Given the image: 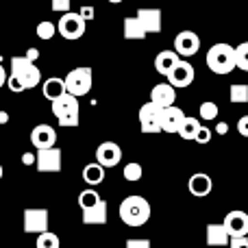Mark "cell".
<instances>
[{
	"mask_svg": "<svg viewBox=\"0 0 248 248\" xmlns=\"http://www.w3.org/2000/svg\"><path fill=\"white\" fill-rule=\"evenodd\" d=\"M205 240H207V246H227L231 237H229V233H227V229H224V224L211 222V224H207V235H205Z\"/></svg>",
	"mask_w": 248,
	"mask_h": 248,
	"instance_id": "cell-20",
	"label": "cell"
},
{
	"mask_svg": "<svg viewBox=\"0 0 248 248\" xmlns=\"http://www.w3.org/2000/svg\"><path fill=\"white\" fill-rule=\"evenodd\" d=\"M120 220L126 227H144L150 220V202L144 196H126L120 202Z\"/></svg>",
	"mask_w": 248,
	"mask_h": 248,
	"instance_id": "cell-1",
	"label": "cell"
},
{
	"mask_svg": "<svg viewBox=\"0 0 248 248\" xmlns=\"http://www.w3.org/2000/svg\"><path fill=\"white\" fill-rule=\"evenodd\" d=\"M179 61H181V57L176 50H161L155 57V70H157L159 74H163V77H168Z\"/></svg>",
	"mask_w": 248,
	"mask_h": 248,
	"instance_id": "cell-19",
	"label": "cell"
},
{
	"mask_svg": "<svg viewBox=\"0 0 248 248\" xmlns=\"http://www.w3.org/2000/svg\"><path fill=\"white\" fill-rule=\"evenodd\" d=\"M42 92H44V98L52 103V100H57L59 96L65 94V81H63V78H59V77L46 78V81H44Z\"/></svg>",
	"mask_w": 248,
	"mask_h": 248,
	"instance_id": "cell-21",
	"label": "cell"
},
{
	"mask_svg": "<svg viewBox=\"0 0 248 248\" xmlns=\"http://www.w3.org/2000/svg\"><path fill=\"white\" fill-rule=\"evenodd\" d=\"M37 170L39 172H61V148L52 146L46 150H37Z\"/></svg>",
	"mask_w": 248,
	"mask_h": 248,
	"instance_id": "cell-14",
	"label": "cell"
},
{
	"mask_svg": "<svg viewBox=\"0 0 248 248\" xmlns=\"http://www.w3.org/2000/svg\"><path fill=\"white\" fill-rule=\"evenodd\" d=\"M194 141H196V144H201V146H205V144H209V141H211V131L205 126V124H201V128H198Z\"/></svg>",
	"mask_w": 248,
	"mask_h": 248,
	"instance_id": "cell-33",
	"label": "cell"
},
{
	"mask_svg": "<svg viewBox=\"0 0 248 248\" xmlns=\"http://www.w3.org/2000/svg\"><path fill=\"white\" fill-rule=\"evenodd\" d=\"M187 189H189V194H192V196L205 198L207 194H211V189H214V181H211V176L205 174V172H196V174L189 176Z\"/></svg>",
	"mask_w": 248,
	"mask_h": 248,
	"instance_id": "cell-16",
	"label": "cell"
},
{
	"mask_svg": "<svg viewBox=\"0 0 248 248\" xmlns=\"http://www.w3.org/2000/svg\"><path fill=\"white\" fill-rule=\"evenodd\" d=\"M55 31H57V26L52 24V22L44 20V22H39L37 24V37L44 39V42H48V39L55 37Z\"/></svg>",
	"mask_w": 248,
	"mask_h": 248,
	"instance_id": "cell-30",
	"label": "cell"
},
{
	"mask_svg": "<svg viewBox=\"0 0 248 248\" xmlns=\"http://www.w3.org/2000/svg\"><path fill=\"white\" fill-rule=\"evenodd\" d=\"M237 133H240L242 137H248V116H242L240 120H237Z\"/></svg>",
	"mask_w": 248,
	"mask_h": 248,
	"instance_id": "cell-38",
	"label": "cell"
},
{
	"mask_svg": "<svg viewBox=\"0 0 248 248\" xmlns=\"http://www.w3.org/2000/svg\"><path fill=\"white\" fill-rule=\"evenodd\" d=\"M122 161V148L116 141H103V144L96 148V163L107 170V168H116Z\"/></svg>",
	"mask_w": 248,
	"mask_h": 248,
	"instance_id": "cell-11",
	"label": "cell"
},
{
	"mask_svg": "<svg viewBox=\"0 0 248 248\" xmlns=\"http://www.w3.org/2000/svg\"><path fill=\"white\" fill-rule=\"evenodd\" d=\"M48 209L44 207H31V209H24V233L29 235H39V233L48 231Z\"/></svg>",
	"mask_w": 248,
	"mask_h": 248,
	"instance_id": "cell-7",
	"label": "cell"
},
{
	"mask_svg": "<svg viewBox=\"0 0 248 248\" xmlns=\"http://www.w3.org/2000/svg\"><path fill=\"white\" fill-rule=\"evenodd\" d=\"M7 87H9V90L13 92V94H22V92L26 90V87H24V83H22V81H20V78H17V77H13V74H11V77L7 78Z\"/></svg>",
	"mask_w": 248,
	"mask_h": 248,
	"instance_id": "cell-35",
	"label": "cell"
},
{
	"mask_svg": "<svg viewBox=\"0 0 248 248\" xmlns=\"http://www.w3.org/2000/svg\"><path fill=\"white\" fill-rule=\"evenodd\" d=\"M176 100V90L170 85V83H159L150 90V103H155L157 107L166 109V107H172Z\"/></svg>",
	"mask_w": 248,
	"mask_h": 248,
	"instance_id": "cell-15",
	"label": "cell"
},
{
	"mask_svg": "<svg viewBox=\"0 0 248 248\" xmlns=\"http://www.w3.org/2000/svg\"><path fill=\"white\" fill-rule=\"evenodd\" d=\"M124 248H150V240H141V237H131V240H126Z\"/></svg>",
	"mask_w": 248,
	"mask_h": 248,
	"instance_id": "cell-36",
	"label": "cell"
},
{
	"mask_svg": "<svg viewBox=\"0 0 248 248\" xmlns=\"http://www.w3.org/2000/svg\"><path fill=\"white\" fill-rule=\"evenodd\" d=\"M11 74L24 83L26 90H29V87H37L39 81H42V72H39V68L33 63V61L26 59L24 55L13 57L11 59Z\"/></svg>",
	"mask_w": 248,
	"mask_h": 248,
	"instance_id": "cell-5",
	"label": "cell"
},
{
	"mask_svg": "<svg viewBox=\"0 0 248 248\" xmlns=\"http://www.w3.org/2000/svg\"><path fill=\"white\" fill-rule=\"evenodd\" d=\"M100 201H103V198H100V194L96 192V189H83V192L78 194V207H81V211L92 209V207L98 205Z\"/></svg>",
	"mask_w": 248,
	"mask_h": 248,
	"instance_id": "cell-27",
	"label": "cell"
},
{
	"mask_svg": "<svg viewBox=\"0 0 248 248\" xmlns=\"http://www.w3.org/2000/svg\"><path fill=\"white\" fill-rule=\"evenodd\" d=\"M185 120V113L181 107H166L161 111V131L163 133H179L181 122Z\"/></svg>",
	"mask_w": 248,
	"mask_h": 248,
	"instance_id": "cell-17",
	"label": "cell"
},
{
	"mask_svg": "<svg viewBox=\"0 0 248 248\" xmlns=\"http://www.w3.org/2000/svg\"><path fill=\"white\" fill-rule=\"evenodd\" d=\"M141 172H144V170H141L140 163L131 161V163H126V166H124V179L131 181V183H135V181L141 179Z\"/></svg>",
	"mask_w": 248,
	"mask_h": 248,
	"instance_id": "cell-32",
	"label": "cell"
},
{
	"mask_svg": "<svg viewBox=\"0 0 248 248\" xmlns=\"http://www.w3.org/2000/svg\"><path fill=\"white\" fill-rule=\"evenodd\" d=\"M22 161H24V166H33V163L37 161V157H35V155H31V153H26L24 157H22Z\"/></svg>",
	"mask_w": 248,
	"mask_h": 248,
	"instance_id": "cell-41",
	"label": "cell"
},
{
	"mask_svg": "<svg viewBox=\"0 0 248 248\" xmlns=\"http://www.w3.org/2000/svg\"><path fill=\"white\" fill-rule=\"evenodd\" d=\"M174 50L179 57H194L201 50V37L194 31H181L174 37Z\"/></svg>",
	"mask_w": 248,
	"mask_h": 248,
	"instance_id": "cell-12",
	"label": "cell"
},
{
	"mask_svg": "<svg viewBox=\"0 0 248 248\" xmlns=\"http://www.w3.org/2000/svg\"><path fill=\"white\" fill-rule=\"evenodd\" d=\"M65 92L72 96H77V98H81V96L90 94L92 92V85H94V74H92V68H87V65H81V68H74L72 72L65 74Z\"/></svg>",
	"mask_w": 248,
	"mask_h": 248,
	"instance_id": "cell-4",
	"label": "cell"
},
{
	"mask_svg": "<svg viewBox=\"0 0 248 248\" xmlns=\"http://www.w3.org/2000/svg\"><path fill=\"white\" fill-rule=\"evenodd\" d=\"M198 128H201V122H198L196 118L185 116V120L181 122V126H179V135L183 137V140H187V141H194V137H196Z\"/></svg>",
	"mask_w": 248,
	"mask_h": 248,
	"instance_id": "cell-25",
	"label": "cell"
},
{
	"mask_svg": "<svg viewBox=\"0 0 248 248\" xmlns=\"http://www.w3.org/2000/svg\"><path fill=\"white\" fill-rule=\"evenodd\" d=\"M107 222V202L100 201L92 209L83 211V224H105Z\"/></svg>",
	"mask_w": 248,
	"mask_h": 248,
	"instance_id": "cell-22",
	"label": "cell"
},
{
	"mask_svg": "<svg viewBox=\"0 0 248 248\" xmlns=\"http://www.w3.org/2000/svg\"><path fill=\"white\" fill-rule=\"evenodd\" d=\"M146 31H144V26H141V22L137 20V17H126L124 20V37L126 39H146Z\"/></svg>",
	"mask_w": 248,
	"mask_h": 248,
	"instance_id": "cell-24",
	"label": "cell"
},
{
	"mask_svg": "<svg viewBox=\"0 0 248 248\" xmlns=\"http://www.w3.org/2000/svg\"><path fill=\"white\" fill-rule=\"evenodd\" d=\"M83 16V20H94V16H96V11H94V7H81V11H78Z\"/></svg>",
	"mask_w": 248,
	"mask_h": 248,
	"instance_id": "cell-39",
	"label": "cell"
},
{
	"mask_svg": "<svg viewBox=\"0 0 248 248\" xmlns=\"http://www.w3.org/2000/svg\"><path fill=\"white\" fill-rule=\"evenodd\" d=\"M24 57H26V59H29V61H33V63H35V61L39 59V50H37V48H29Z\"/></svg>",
	"mask_w": 248,
	"mask_h": 248,
	"instance_id": "cell-40",
	"label": "cell"
},
{
	"mask_svg": "<svg viewBox=\"0 0 248 248\" xmlns=\"http://www.w3.org/2000/svg\"><path fill=\"white\" fill-rule=\"evenodd\" d=\"M224 229H227L229 237H248V214L246 211H229L224 216Z\"/></svg>",
	"mask_w": 248,
	"mask_h": 248,
	"instance_id": "cell-10",
	"label": "cell"
},
{
	"mask_svg": "<svg viewBox=\"0 0 248 248\" xmlns=\"http://www.w3.org/2000/svg\"><path fill=\"white\" fill-rule=\"evenodd\" d=\"M109 2H111V4H120L122 0H109Z\"/></svg>",
	"mask_w": 248,
	"mask_h": 248,
	"instance_id": "cell-45",
	"label": "cell"
},
{
	"mask_svg": "<svg viewBox=\"0 0 248 248\" xmlns=\"http://www.w3.org/2000/svg\"><path fill=\"white\" fill-rule=\"evenodd\" d=\"M207 68L211 70V72L216 74H229L233 72V70L237 68L235 65V46H231V44H214V46L207 50Z\"/></svg>",
	"mask_w": 248,
	"mask_h": 248,
	"instance_id": "cell-2",
	"label": "cell"
},
{
	"mask_svg": "<svg viewBox=\"0 0 248 248\" xmlns=\"http://www.w3.org/2000/svg\"><path fill=\"white\" fill-rule=\"evenodd\" d=\"M37 248H61V240L57 233L52 231H44L37 235V242H35Z\"/></svg>",
	"mask_w": 248,
	"mask_h": 248,
	"instance_id": "cell-28",
	"label": "cell"
},
{
	"mask_svg": "<svg viewBox=\"0 0 248 248\" xmlns=\"http://www.w3.org/2000/svg\"><path fill=\"white\" fill-rule=\"evenodd\" d=\"M194 77H196V70L189 61H179V63L172 68V72L168 74V83H170L174 90H183V87H189L194 83Z\"/></svg>",
	"mask_w": 248,
	"mask_h": 248,
	"instance_id": "cell-9",
	"label": "cell"
},
{
	"mask_svg": "<svg viewBox=\"0 0 248 248\" xmlns=\"http://www.w3.org/2000/svg\"><path fill=\"white\" fill-rule=\"evenodd\" d=\"M227 131H229V124L227 122H220L218 126H216V133H218V135H227Z\"/></svg>",
	"mask_w": 248,
	"mask_h": 248,
	"instance_id": "cell-42",
	"label": "cell"
},
{
	"mask_svg": "<svg viewBox=\"0 0 248 248\" xmlns=\"http://www.w3.org/2000/svg\"><path fill=\"white\" fill-rule=\"evenodd\" d=\"M83 181H85L87 185H100L105 181V168L96 161L87 163V166L83 168Z\"/></svg>",
	"mask_w": 248,
	"mask_h": 248,
	"instance_id": "cell-23",
	"label": "cell"
},
{
	"mask_svg": "<svg viewBox=\"0 0 248 248\" xmlns=\"http://www.w3.org/2000/svg\"><path fill=\"white\" fill-rule=\"evenodd\" d=\"M229 100H231L233 105L248 103V85H244V83H233V85L229 87Z\"/></svg>",
	"mask_w": 248,
	"mask_h": 248,
	"instance_id": "cell-26",
	"label": "cell"
},
{
	"mask_svg": "<svg viewBox=\"0 0 248 248\" xmlns=\"http://www.w3.org/2000/svg\"><path fill=\"white\" fill-rule=\"evenodd\" d=\"M7 70H4L2 68V63H0V87H2V85H7Z\"/></svg>",
	"mask_w": 248,
	"mask_h": 248,
	"instance_id": "cell-43",
	"label": "cell"
},
{
	"mask_svg": "<svg viewBox=\"0 0 248 248\" xmlns=\"http://www.w3.org/2000/svg\"><path fill=\"white\" fill-rule=\"evenodd\" d=\"M85 24L87 22L83 20L81 13H74V11H68L61 16L59 24H57V31L63 39H70V42H77V39L83 37L85 33Z\"/></svg>",
	"mask_w": 248,
	"mask_h": 248,
	"instance_id": "cell-6",
	"label": "cell"
},
{
	"mask_svg": "<svg viewBox=\"0 0 248 248\" xmlns=\"http://www.w3.org/2000/svg\"><path fill=\"white\" fill-rule=\"evenodd\" d=\"M52 116L57 118V122L61 126H78L81 122V105L78 98L65 92L63 96H59L57 100H52Z\"/></svg>",
	"mask_w": 248,
	"mask_h": 248,
	"instance_id": "cell-3",
	"label": "cell"
},
{
	"mask_svg": "<svg viewBox=\"0 0 248 248\" xmlns=\"http://www.w3.org/2000/svg\"><path fill=\"white\" fill-rule=\"evenodd\" d=\"M7 120H9V116L4 111H0V122H7Z\"/></svg>",
	"mask_w": 248,
	"mask_h": 248,
	"instance_id": "cell-44",
	"label": "cell"
},
{
	"mask_svg": "<svg viewBox=\"0 0 248 248\" xmlns=\"http://www.w3.org/2000/svg\"><path fill=\"white\" fill-rule=\"evenodd\" d=\"M229 248H248V237H231Z\"/></svg>",
	"mask_w": 248,
	"mask_h": 248,
	"instance_id": "cell-37",
	"label": "cell"
},
{
	"mask_svg": "<svg viewBox=\"0 0 248 248\" xmlns=\"http://www.w3.org/2000/svg\"><path fill=\"white\" fill-rule=\"evenodd\" d=\"M50 7L57 13H68L72 9V0H50Z\"/></svg>",
	"mask_w": 248,
	"mask_h": 248,
	"instance_id": "cell-34",
	"label": "cell"
},
{
	"mask_svg": "<svg viewBox=\"0 0 248 248\" xmlns=\"http://www.w3.org/2000/svg\"><path fill=\"white\" fill-rule=\"evenodd\" d=\"M0 179H2V166H0Z\"/></svg>",
	"mask_w": 248,
	"mask_h": 248,
	"instance_id": "cell-46",
	"label": "cell"
},
{
	"mask_svg": "<svg viewBox=\"0 0 248 248\" xmlns=\"http://www.w3.org/2000/svg\"><path fill=\"white\" fill-rule=\"evenodd\" d=\"M31 144L37 150L52 148V146L57 144V131L50 124H37V126L31 131Z\"/></svg>",
	"mask_w": 248,
	"mask_h": 248,
	"instance_id": "cell-13",
	"label": "cell"
},
{
	"mask_svg": "<svg viewBox=\"0 0 248 248\" xmlns=\"http://www.w3.org/2000/svg\"><path fill=\"white\" fill-rule=\"evenodd\" d=\"M161 107H157L155 103H146L141 105L140 109V126H141V133H148V135H153V133H159L161 131Z\"/></svg>",
	"mask_w": 248,
	"mask_h": 248,
	"instance_id": "cell-8",
	"label": "cell"
},
{
	"mask_svg": "<svg viewBox=\"0 0 248 248\" xmlns=\"http://www.w3.org/2000/svg\"><path fill=\"white\" fill-rule=\"evenodd\" d=\"M235 65L242 72H248V42L235 46Z\"/></svg>",
	"mask_w": 248,
	"mask_h": 248,
	"instance_id": "cell-29",
	"label": "cell"
},
{
	"mask_svg": "<svg viewBox=\"0 0 248 248\" xmlns=\"http://www.w3.org/2000/svg\"><path fill=\"white\" fill-rule=\"evenodd\" d=\"M201 118L207 122L216 120V118H218V105L211 103V100H205V103L201 105Z\"/></svg>",
	"mask_w": 248,
	"mask_h": 248,
	"instance_id": "cell-31",
	"label": "cell"
},
{
	"mask_svg": "<svg viewBox=\"0 0 248 248\" xmlns=\"http://www.w3.org/2000/svg\"><path fill=\"white\" fill-rule=\"evenodd\" d=\"M135 17L146 33H161V9H140Z\"/></svg>",
	"mask_w": 248,
	"mask_h": 248,
	"instance_id": "cell-18",
	"label": "cell"
}]
</instances>
